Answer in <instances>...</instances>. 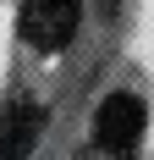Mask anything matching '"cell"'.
<instances>
[{"mask_svg":"<svg viewBox=\"0 0 154 160\" xmlns=\"http://www.w3.org/2000/svg\"><path fill=\"white\" fill-rule=\"evenodd\" d=\"M77 22H83V0H22V17H17L28 50H39V55L66 50L77 39Z\"/></svg>","mask_w":154,"mask_h":160,"instance_id":"obj_1","label":"cell"},{"mask_svg":"<svg viewBox=\"0 0 154 160\" xmlns=\"http://www.w3.org/2000/svg\"><path fill=\"white\" fill-rule=\"evenodd\" d=\"M143 122H149V116H143V99L138 94H105L99 111H94V144L121 155V149H132L143 138Z\"/></svg>","mask_w":154,"mask_h":160,"instance_id":"obj_2","label":"cell"},{"mask_svg":"<svg viewBox=\"0 0 154 160\" xmlns=\"http://www.w3.org/2000/svg\"><path fill=\"white\" fill-rule=\"evenodd\" d=\"M39 127H44L39 105H11L0 116V160H28V149L39 144Z\"/></svg>","mask_w":154,"mask_h":160,"instance_id":"obj_3","label":"cell"},{"mask_svg":"<svg viewBox=\"0 0 154 160\" xmlns=\"http://www.w3.org/2000/svg\"><path fill=\"white\" fill-rule=\"evenodd\" d=\"M105 6H110V0H105Z\"/></svg>","mask_w":154,"mask_h":160,"instance_id":"obj_4","label":"cell"}]
</instances>
